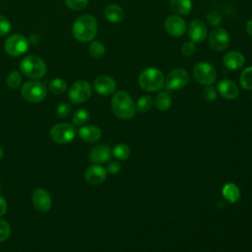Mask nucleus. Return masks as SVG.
<instances>
[{"mask_svg": "<svg viewBox=\"0 0 252 252\" xmlns=\"http://www.w3.org/2000/svg\"><path fill=\"white\" fill-rule=\"evenodd\" d=\"M97 32V23L94 16L85 14L76 19L72 27L73 36L81 42L93 40Z\"/></svg>", "mask_w": 252, "mask_h": 252, "instance_id": "1", "label": "nucleus"}, {"mask_svg": "<svg viewBox=\"0 0 252 252\" xmlns=\"http://www.w3.org/2000/svg\"><path fill=\"white\" fill-rule=\"evenodd\" d=\"M112 111L120 119H130L136 113V104L132 96L125 91H118L111 99Z\"/></svg>", "mask_w": 252, "mask_h": 252, "instance_id": "2", "label": "nucleus"}, {"mask_svg": "<svg viewBox=\"0 0 252 252\" xmlns=\"http://www.w3.org/2000/svg\"><path fill=\"white\" fill-rule=\"evenodd\" d=\"M165 78L162 72L155 67L144 69L138 78V83L141 89L147 92L159 91L164 86Z\"/></svg>", "mask_w": 252, "mask_h": 252, "instance_id": "3", "label": "nucleus"}, {"mask_svg": "<svg viewBox=\"0 0 252 252\" xmlns=\"http://www.w3.org/2000/svg\"><path fill=\"white\" fill-rule=\"evenodd\" d=\"M20 70L29 78L40 79L46 74L47 67L40 57L36 55H27L21 61Z\"/></svg>", "mask_w": 252, "mask_h": 252, "instance_id": "4", "label": "nucleus"}, {"mask_svg": "<svg viewBox=\"0 0 252 252\" xmlns=\"http://www.w3.org/2000/svg\"><path fill=\"white\" fill-rule=\"evenodd\" d=\"M46 87L39 81H29L21 88L22 96L30 102L36 103L43 100L46 96Z\"/></svg>", "mask_w": 252, "mask_h": 252, "instance_id": "5", "label": "nucleus"}, {"mask_svg": "<svg viewBox=\"0 0 252 252\" xmlns=\"http://www.w3.org/2000/svg\"><path fill=\"white\" fill-rule=\"evenodd\" d=\"M193 77L199 84L209 86L216 82L217 72L213 65L208 62L201 61L195 64L193 68Z\"/></svg>", "mask_w": 252, "mask_h": 252, "instance_id": "6", "label": "nucleus"}, {"mask_svg": "<svg viewBox=\"0 0 252 252\" xmlns=\"http://www.w3.org/2000/svg\"><path fill=\"white\" fill-rule=\"evenodd\" d=\"M75 136L76 129L71 123H58L50 129V137L57 144H68Z\"/></svg>", "mask_w": 252, "mask_h": 252, "instance_id": "7", "label": "nucleus"}, {"mask_svg": "<svg viewBox=\"0 0 252 252\" xmlns=\"http://www.w3.org/2000/svg\"><path fill=\"white\" fill-rule=\"evenodd\" d=\"M29 39L23 34H12L8 36L4 43L5 51L11 56H20L24 54L29 48Z\"/></svg>", "mask_w": 252, "mask_h": 252, "instance_id": "8", "label": "nucleus"}, {"mask_svg": "<svg viewBox=\"0 0 252 252\" xmlns=\"http://www.w3.org/2000/svg\"><path fill=\"white\" fill-rule=\"evenodd\" d=\"M91 94H92V87L87 81H84V80L75 82L71 86L68 92L69 99L76 104L87 101L90 98Z\"/></svg>", "mask_w": 252, "mask_h": 252, "instance_id": "9", "label": "nucleus"}, {"mask_svg": "<svg viewBox=\"0 0 252 252\" xmlns=\"http://www.w3.org/2000/svg\"><path fill=\"white\" fill-rule=\"evenodd\" d=\"M189 82V74L185 69L176 68L171 70L164 81L165 89L169 91L180 90L184 88Z\"/></svg>", "mask_w": 252, "mask_h": 252, "instance_id": "10", "label": "nucleus"}, {"mask_svg": "<svg viewBox=\"0 0 252 252\" xmlns=\"http://www.w3.org/2000/svg\"><path fill=\"white\" fill-rule=\"evenodd\" d=\"M230 35L228 32L222 28L213 30L209 34L208 43L215 51H222L229 45Z\"/></svg>", "mask_w": 252, "mask_h": 252, "instance_id": "11", "label": "nucleus"}, {"mask_svg": "<svg viewBox=\"0 0 252 252\" xmlns=\"http://www.w3.org/2000/svg\"><path fill=\"white\" fill-rule=\"evenodd\" d=\"M186 28L187 27L184 19L177 14L169 15L164 21V29L166 32L175 37L182 36L186 32Z\"/></svg>", "mask_w": 252, "mask_h": 252, "instance_id": "12", "label": "nucleus"}, {"mask_svg": "<svg viewBox=\"0 0 252 252\" xmlns=\"http://www.w3.org/2000/svg\"><path fill=\"white\" fill-rule=\"evenodd\" d=\"M188 35L193 42H202L208 36V28L205 22L199 19L191 21L188 26Z\"/></svg>", "mask_w": 252, "mask_h": 252, "instance_id": "13", "label": "nucleus"}, {"mask_svg": "<svg viewBox=\"0 0 252 252\" xmlns=\"http://www.w3.org/2000/svg\"><path fill=\"white\" fill-rule=\"evenodd\" d=\"M94 88L96 93L101 95H110L116 90V82L113 78L107 75H101L94 81Z\"/></svg>", "mask_w": 252, "mask_h": 252, "instance_id": "14", "label": "nucleus"}, {"mask_svg": "<svg viewBox=\"0 0 252 252\" xmlns=\"http://www.w3.org/2000/svg\"><path fill=\"white\" fill-rule=\"evenodd\" d=\"M32 201L35 209L40 212H48L52 206V200L49 193L42 188H37L32 192Z\"/></svg>", "mask_w": 252, "mask_h": 252, "instance_id": "15", "label": "nucleus"}, {"mask_svg": "<svg viewBox=\"0 0 252 252\" xmlns=\"http://www.w3.org/2000/svg\"><path fill=\"white\" fill-rule=\"evenodd\" d=\"M85 180L91 185L101 184L106 178V170L99 164H94L85 171Z\"/></svg>", "mask_w": 252, "mask_h": 252, "instance_id": "16", "label": "nucleus"}, {"mask_svg": "<svg viewBox=\"0 0 252 252\" xmlns=\"http://www.w3.org/2000/svg\"><path fill=\"white\" fill-rule=\"evenodd\" d=\"M111 151L106 145H97L94 147L89 154V158L93 163L99 164L109 160L111 157Z\"/></svg>", "mask_w": 252, "mask_h": 252, "instance_id": "17", "label": "nucleus"}, {"mask_svg": "<svg viewBox=\"0 0 252 252\" xmlns=\"http://www.w3.org/2000/svg\"><path fill=\"white\" fill-rule=\"evenodd\" d=\"M245 63L244 55L236 50L229 51L222 57V64L229 70H238Z\"/></svg>", "mask_w": 252, "mask_h": 252, "instance_id": "18", "label": "nucleus"}, {"mask_svg": "<svg viewBox=\"0 0 252 252\" xmlns=\"http://www.w3.org/2000/svg\"><path fill=\"white\" fill-rule=\"evenodd\" d=\"M217 89L219 94L226 99H234L239 94V89L237 85L234 82L227 79L220 80L218 83Z\"/></svg>", "mask_w": 252, "mask_h": 252, "instance_id": "19", "label": "nucleus"}, {"mask_svg": "<svg viewBox=\"0 0 252 252\" xmlns=\"http://www.w3.org/2000/svg\"><path fill=\"white\" fill-rule=\"evenodd\" d=\"M79 137L88 143H94L101 137V131L98 127L94 125H87L79 130Z\"/></svg>", "mask_w": 252, "mask_h": 252, "instance_id": "20", "label": "nucleus"}, {"mask_svg": "<svg viewBox=\"0 0 252 252\" xmlns=\"http://www.w3.org/2000/svg\"><path fill=\"white\" fill-rule=\"evenodd\" d=\"M104 17L110 23H120L125 17L124 10L116 4H109L104 9Z\"/></svg>", "mask_w": 252, "mask_h": 252, "instance_id": "21", "label": "nucleus"}, {"mask_svg": "<svg viewBox=\"0 0 252 252\" xmlns=\"http://www.w3.org/2000/svg\"><path fill=\"white\" fill-rule=\"evenodd\" d=\"M169 6L177 15H188L192 10L191 0H169Z\"/></svg>", "mask_w": 252, "mask_h": 252, "instance_id": "22", "label": "nucleus"}, {"mask_svg": "<svg viewBox=\"0 0 252 252\" xmlns=\"http://www.w3.org/2000/svg\"><path fill=\"white\" fill-rule=\"evenodd\" d=\"M222 196L230 203H235L240 197L239 188L234 183H226L222 187Z\"/></svg>", "mask_w": 252, "mask_h": 252, "instance_id": "23", "label": "nucleus"}, {"mask_svg": "<svg viewBox=\"0 0 252 252\" xmlns=\"http://www.w3.org/2000/svg\"><path fill=\"white\" fill-rule=\"evenodd\" d=\"M155 103H156V106L158 110L165 111L171 105V97H170V95L167 92L161 91L157 94L156 99H155Z\"/></svg>", "mask_w": 252, "mask_h": 252, "instance_id": "24", "label": "nucleus"}, {"mask_svg": "<svg viewBox=\"0 0 252 252\" xmlns=\"http://www.w3.org/2000/svg\"><path fill=\"white\" fill-rule=\"evenodd\" d=\"M239 84L242 89L252 91V66L245 68L239 77Z\"/></svg>", "mask_w": 252, "mask_h": 252, "instance_id": "25", "label": "nucleus"}, {"mask_svg": "<svg viewBox=\"0 0 252 252\" xmlns=\"http://www.w3.org/2000/svg\"><path fill=\"white\" fill-rule=\"evenodd\" d=\"M89 52L92 57L99 59L102 58L105 53V47L104 45L98 41V40H93L89 47Z\"/></svg>", "mask_w": 252, "mask_h": 252, "instance_id": "26", "label": "nucleus"}, {"mask_svg": "<svg viewBox=\"0 0 252 252\" xmlns=\"http://www.w3.org/2000/svg\"><path fill=\"white\" fill-rule=\"evenodd\" d=\"M48 88L52 94H60L67 90V83L65 80L61 78H55L52 81H50Z\"/></svg>", "mask_w": 252, "mask_h": 252, "instance_id": "27", "label": "nucleus"}, {"mask_svg": "<svg viewBox=\"0 0 252 252\" xmlns=\"http://www.w3.org/2000/svg\"><path fill=\"white\" fill-rule=\"evenodd\" d=\"M130 148L126 145V144H123V143H120V144H117L114 146L113 150H112V154L113 156L117 158V159H120V160H124L126 158H129L130 156Z\"/></svg>", "mask_w": 252, "mask_h": 252, "instance_id": "28", "label": "nucleus"}, {"mask_svg": "<svg viewBox=\"0 0 252 252\" xmlns=\"http://www.w3.org/2000/svg\"><path fill=\"white\" fill-rule=\"evenodd\" d=\"M135 104H136V111L140 113H145L152 108L153 98L150 95H143L137 100Z\"/></svg>", "mask_w": 252, "mask_h": 252, "instance_id": "29", "label": "nucleus"}, {"mask_svg": "<svg viewBox=\"0 0 252 252\" xmlns=\"http://www.w3.org/2000/svg\"><path fill=\"white\" fill-rule=\"evenodd\" d=\"M21 83H22V76L19 71L13 70L8 74L6 79V84L10 89L15 90L19 88L21 86Z\"/></svg>", "mask_w": 252, "mask_h": 252, "instance_id": "30", "label": "nucleus"}, {"mask_svg": "<svg viewBox=\"0 0 252 252\" xmlns=\"http://www.w3.org/2000/svg\"><path fill=\"white\" fill-rule=\"evenodd\" d=\"M90 118V113L87 109L85 108H81L79 110H77L75 112V114L73 115V118H72V121H73V124L76 125V126H81V125H84L88 122Z\"/></svg>", "mask_w": 252, "mask_h": 252, "instance_id": "31", "label": "nucleus"}, {"mask_svg": "<svg viewBox=\"0 0 252 252\" xmlns=\"http://www.w3.org/2000/svg\"><path fill=\"white\" fill-rule=\"evenodd\" d=\"M89 0H65V4L68 8L74 11H80L87 7Z\"/></svg>", "mask_w": 252, "mask_h": 252, "instance_id": "32", "label": "nucleus"}, {"mask_svg": "<svg viewBox=\"0 0 252 252\" xmlns=\"http://www.w3.org/2000/svg\"><path fill=\"white\" fill-rule=\"evenodd\" d=\"M10 234H11L10 224L5 220L0 219V243L7 240Z\"/></svg>", "mask_w": 252, "mask_h": 252, "instance_id": "33", "label": "nucleus"}, {"mask_svg": "<svg viewBox=\"0 0 252 252\" xmlns=\"http://www.w3.org/2000/svg\"><path fill=\"white\" fill-rule=\"evenodd\" d=\"M222 21L221 15L218 12V11H211L208 15H207V23L210 26L213 27H218L220 25Z\"/></svg>", "mask_w": 252, "mask_h": 252, "instance_id": "34", "label": "nucleus"}, {"mask_svg": "<svg viewBox=\"0 0 252 252\" xmlns=\"http://www.w3.org/2000/svg\"><path fill=\"white\" fill-rule=\"evenodd\" d=\"M202 96L204 97L205 100L209 102L214 101L217 97V90L212 85L206 86L202 92Z\"/></svg>", "mask_w": 252, "mask_h": 252, "instance_id": "35", "label": "nucleus"}, {"mask_svg": "<svg viewBox=\"0 0 252 252\" xmlns=\"http://www.w3.org/2000/svg\"><path fill=\"white\" fill-rule=\"evenodd\" d=\"M195 50H196V46H195V43L191 40H188V41H185L183 44H182V47H181V52L184 56L186 57H190L192 56L194 53H195Z\"/></svg>", "mask_w": 252, "mask_h": 252, "instance_id": "36", "label": "nucleus"}, {"mask_svg": "<svg viewBox=\"0 0 252 252\" xmlns=\"http://www.w3.org/2000/svg\"><path fill=\"white\" fill-rule=\"evenodd\" d=\"M10 31H11L10 21L6 17L0 15V36L8 34Z\"/></svg>", "mask_w": 252, "mask_h": 252, "instance_id": "37", "label": "nucleus"}, {"mask_svg": "<svg viewBox=\"0 0 252 252\" xmlns=\"http://www.w3.org/2000/svg\"><path fill=\"white\" fill-rule=\"evenodd\" d=\"M71 112V105L69 103H60L56 108L57 116L60 118L67 117Z\"/></svg>", "mask_w": 252, "mask_h": 252, "instance_id": "38", "label": "nucleus"}, {"mask_svg": "<svg viewBox=\"0 0 252 252\" xmlns=\"http://www.w3.org/2000/svg\"><path fill=\"white\" fill-rule=\"evenodd\" d=\"M120 168H121V164L119 161H110L108 164H107V167H106V171L111 173V174H115L117 172L120 171Z\"/></svg>", "mask_w": 252, "mask_h": 252, "instance_id": "39", "label": "nucleus"}, {"mask_svg": "<svg viewBox=\"0 0 252 252\" xmlns=\"http://www.w3.org/2000/svg\"><path fill=\"white\" fill-rule=\"evenodd\" d=\"M7 212V202L6 200L0 195V217L5 215Z\"/></svg>", "mask_w": 252, "mask_h": 252, "instance_id": "40", "label": "nucleus"}, {"mask_svg": "<svg viewBox=\"0 0 252 252\" xmlns=\"http://www.w3.org/2000/svg\"><path fill=\"white\" fill-rule=\"evenodd\" d=\"M28 39H29V42L32 44H37L40 40V37L36 34H32Z\"/></svg>", "mask_w": 252, "mask_h": 252, "instance_id": "41", "label": "nucleus"}, {"mask_svg": "<svg viewBox=\"0 0 252 252\" xmlns=\"http://www.w3.org/2000/svg\"><path fill=\"white\" fill-rule=\"evenodd\" d=\"M246 32L252 37V18L246 23Z\"/></svg>", "mask_w": 252, "mask_h": 252, "instance_id": "42", "label": "nucleus"}, {"mask_svg": "<svg viewBox=\"0 0 252 252\" xmlns=\"http://www.w3.org/2000/svg\"><path fill=\"white\" fill-rule=\"evenodd\" d=\"M3 156H4V152H3L2 148H0V159L3 158Z\"/></svg>", "mask_w": 252, "mask_h": 252, "instance_id": "43", "label": "nucleus"}]
</instances>
